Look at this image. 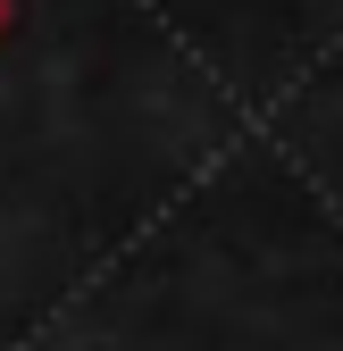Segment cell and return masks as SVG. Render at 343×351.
Here are the masks:
<instances>
[{"mask_svg":"<svg viewBox=\"0 0 343 351\" xmlns=\"http://www.w3.org/2000/svg\"><path fill=\"white\" fill-rule=\"evenodd\" d=\"M0 34H9V0H0Z\"/></svg>","mask_w":343,"mask_h":351,"instance_id":"6da1fadb","label":"cell"}]
</instances>
